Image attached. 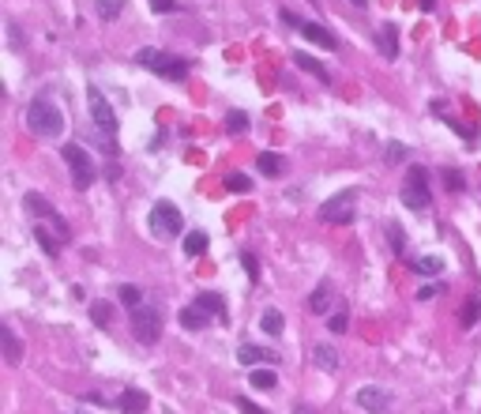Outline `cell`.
<instances>
[{
  "label": "cell",
  "instance_id": "obj_1",
  "mask_svg": "<svg viewBox=\"0 0 481 414\" xmlns=\"http://www.w3.org/2000/svg\"><path fill=\"white\" fill-rule=\"evenodd\" d=\"M27 125H30V132H38V136H46V139H57L68 121H64V113H60L57 102H49V98H30Z\"/></svg>",
  "mask_w": 481,
  "mask_h": 414
},
{
  "label": "cell",
  "instance_id": "obj_2",
  "mask_svg": "<svg viewBox=\"0 0 481 414\" xmlns=\"http://www.w3.org/2000/svg\"><path fill=\"white\" fill-rule=\"evenodd\" d=\"M86 106H91L94 128L102 132V151H105V155H117V144H113V136H117V113H113V106H109V98L98 91V87H86Z\"/></svg>",
  "mask_w": 481,
  "mask_h": 414
},
{
  "label": "cell",
  "instance_id": "obj_3",
  "mask_svg": "<svg viewBox=\"0 0 481 414\" xmlns=\"http://www.w3.org/2000/svg\"><path fill=\"white\" fill-rule=\"evenodd\" d=\"M136 64H139V68H147V72H158L162 80H173V83H181L184 75H188V64H184L181 57H169V53L150 49V46L136 53Z\"/></svg>",
  "mask_w": 481,
  "mask_h": 414
},
{
  "label": "cell",
  "instance_id": "obj_4",
  "mask_svg": "<svg viewBox=\"0 0 481 414\" xmlns=\"http://www.w3.org/2000/svg\"><path fill=\"white\" fill-rule=\"evenodd\" d=\"M132 332L143 346L162 339V309L158 305H139V309H132Z\"/></svg>",
  "mask_w": 481,
  "mask_h": 414
},
{
  "label": "cell",
  "instance_id": "obj_5",
  "mask_svg": "<svg viewBox=\"0 0 481 414\" xmlns=\"http://www.w3.org/2000/svg\"><path fill=\"white\" fill-rule=\"evenodd\" d=\"M402 203L413 207V211H425V207H432V192H429V173L425 170H410L406 181H402Z\"/></svg>",
  "mask_w": 481,
  "mask_h": 414
},
{
  "label": "cell",
  "instance_id": "obj_6",
  "mask_svg": "<svg viewBox=\"0 0 481 414\" xmlns=\"http://www.w3.org/2000/svg\"><path fill=\"white\" fill-rule=\"evenodd\" d=\"M354 203H357V192L354 189L338 192V196H331V200L320 207V219L331 222V226H349V222H354V215H357Z\"/></svg>",
  "mask_w": 481,
  "mask_h": 414
},
{
  "label": "cell",
  "instance_id": "obj_7",
  "mask_svg": "<svg viewBox=\"0 0 481 414\" xmlns=\"http://www.w3.org/2000/svg\"><path fill=\"white\" fill-rule=\"evenodd\" d=\"M60 158L68 162V170H72V184L75 189H91V181H94V166H91V155L79 147V144H64L60 147Z\"/></svg>",
  "mask_w": 481,
  "mask_h": 414
},
{
  "label": "cell",
  "instance_id": "obj_8",
  "mask_svg": "<svg viewBox=\"0 0 481 414\" xmlns=\"http://www.w3.org/2000/svg\"><path fill=\"white\" fill-rule=\"evenodd\" d=\"M150 234L162 237V242H169V237L181 234V211L169 200H158L155 207H150Z\"/></svg>",
  "mask_w": 481,
  "mask_h": 414
},
{
  "label": "cell",
  "instance_id": "obj_9",
  "mask_svg": "<svg viewBox=\"0 0 481 414\" xmlns=\"http://www.w3.org/2000/svg\"><path fill=\"white\" fill-rule=\"evenodd\" d=\"M23 207H27L30 215H38V219H46V222L53 226V230L60 234V242H68V222H64L57 211H53V203H49V200H46V196H41V192H27Z\"/></svg>",
  "mask_w": 481,
  "mask_h": 414
},
{
  "label": "cell",
  "instance_id": "obj_10",
  "mask_svg": "<svg viewBox=\"0 0 481 414\" xmlns=\"http://www.w3.org/2000/svg\"><path fill=\"white\" fill-rule=\"evenodd\" d=\"M357 403H361V410H368V414H387L391 396H387L384 388H361L357 391Z\"/></svg>",
  "mask_w": 481,
  "mask_h": 414
},
{
  "label": "cell",
  "instance_id": "obj_11",
  "mask_svg": "<svg viewBox=\"0 0 481 414\" xmlns=\"http://www.w3.org/2000/svg\"><path fill=\"white\" fill-rule=\"evenodd\" d=\"M237 358H240V365H259V362L275 365V362H282L275 351H267V346H256V343H240V346H237Z\"/></svg>",
  "mask_w": 481,
  "mask_h": 414
},
{
  "label": "cell",
  "instance_id": "obj_12",
  "mask_svg": "<svg viewBox=\"0 0 481 414\" xmlns=\"http://www.w3.org/2000/svg\"><path fill=\"white\" fill-rule=\"evenodd\" d=\"M181 328H188V332H203V328H211V313L200 309V305H184L181 309Z\"/></svg>",
  "mask_w": 481,
  "mask_h": 414
},
{
  "label": "cell",
  "instance_id": "obj_13",
  "mask_svg": "<svg viewBox=\"0 0 481 414\" xmlns=\"http://www.w3.org/2000/svg\"><path fill=\"white\" fill-rule=\"evenodd\" d=\"M150 407V399L139 388H124L120 391V414H143Z\"/></svg>",
  "mask_w": 481,
  "mask_h": 414
},
{
  "label": "cell",
  "instance_id": "obj_14",
  "mask_svg": "<svg viewBox=\"0 0 481 414\" xmlns=\"http://www.w3.org/2000/svg\"><path fill=\"white\" fill-rule=\"evenodd\" d=\"M297 30H301V38H309V42H316V46H323V49H335L338 46L335 34H331V30H323L320 23H301Z\"/></svg>",
  "mask_w": 481,
  "mask_h": 414
},
{
  "label": "cell",
  "instance_id": "obj_15",
  "mask_svg": "<svg viewBox=\"0 0 481 414\" xmlns=\"http://www.w3.org/2000/svg\"><path fill=\"white\" fill-rule=\"evenodd\" d=\"M293 64H297V68H304L309 75H316L320 83H331V72H327L316 57H309V53H293Z\"/></svg>",
  "mask_w": 481,
  "mask_h": 414
},
{
  "label": "cell",
  "instance_id": "obj_16",
  "mask_svg": "<svg viewBox=\"0 0 481 414\" xmlns=\"http://www.w3.org/2000/svg\"><path fill=\"white\" fill-rule=\"evenodd\" d=\"M195 305H200V309H207V313H211V317L226 320V301H222V294H211V290H203L200 298H195Z\"/></svg>",
  "mask_w": 481,
  "mask_h": 414
},
{
  "label": "cell",
  "instance_id": "obj_17",
  "mask_svg": "<svg viewBox=\"0 0 481 414\" xmlns=\"http://www.w3.org/2000/svg\"><path fill=\"white\" fill-rule=\"evenodd\" d=\"M380 53H384V57H391V61L399 57V30L391 27V23L380 27Z\"/></svg>",
  "mask_w": 481,
  "mask_h": 414
},
{
  "label": "cell",
  "instance_id": "obj_18",
  "mask_svg": "<svg viewBox=\"0 0 481 414\" xmlns=\"http://www.w3.org/2000/svg\"><path fill=\"white\" fill-rule=\"evenodd\" d=\"M259 173H267V177H278V173H286V158L282 155H271V151H264V155L256 158Z\"/></svg>",
  "mask_w": 481,
  "mask_h": 414
},
{
  "label": "cell",
  "instance_id": "obj_19",
  "mask_svg": "<svg viewBox=\"0 0 481 414\" xmlns=\"http://www.w3.org/2000/svg\"><path fill=\"white\" fill-rule=\"evenodd\" d=\"M0 339H4V358H8V365H19V362H23V346H19V339L12 335V328H0Z\"/></svg>",
  "mask_w": 481,
  "mask_h": 414
},
{
  "label": "cell",
  "instance_id": "obj_20",
  "mask_svg": "<svg viewBox=\"0 0 481 414\" xmlns=\"http://www.w3.org/2000/svg\"><path fill=\"white\" fill-rule=\"evenodd\" d=\"M309 309H312V313H327V309H331V282H320V287L312 290Z\"/></svg>",
  "mask_w": 481,
  "mask_h": 414
},
{
  "label": "cell",
  "instance_id": "obj_21",
  "mask_svg": "<svg viewBox=\"0 0 481 414\" xmlns=\"http://www.w3.org/2000/svg\"><path fill=\"white\" fill-rule=\"evenodd\" d=\"M312 358H316V365H320V369H331V373L338 369V351H335V346H327V343L316 346Z\"/></svg>",
  "mask_w": 481,
  "mask_h": 414
},
{
  "label": "cell",
  "instance_id": "obj_22",
  "mask_svg": "<svg viewBox=\"0 0 481 414\" xmlns=\"http://www.w3.org/2000/svg\"><path fill=\"white\" fill-rule=\"evenodd\" d=\"M252 388H259V391H275L278 388V377H275V369H252Z\"/></svg>",
  "mask_w": 481,
  "mask_h": 414
},
{
  "label": "cell",
  "instance_id": "obj_23",
  "mask_svg": "<svg viewBox=\"0 0 481 414\" xmlns=\"http://www.w3.org/2000/svg\"><path fill=\"white\" fill-rule=\"evenodd\" d=\"M413 271H418V275H440L444 271V260L440 256H421V260H413Z\"/></svg>",
  "mask_w": 481,
  "mask_h": 414
},
{
  "label": "cell",
  "instance_id": "obj_24",
  "mask_svg": "<svg viewBox=\"0 0 481 414\" xmlns=\"http://www.w3.org/2000/svg\"><path fill=\"white\" fill-rule=\"evenodd\" d=\"M184 253H188V256H203L207 253V234L203 230H192L188 237H184Z\"/></svg>",
  "mask_w": 481,
  "mask_h": 414
},
{
  "label": "cell",
  "instance_id": "obj_25",
  "mask_svg": "<svg viewBox=\"0 0 481 414\" xmlns=\"http://www.w3.org/2000/svg\"><path fill=\"white\" fill-rule=\"evenodd\" d=\"M282 324H286V320H282L278 309H267L264 317H259V328H264L267 335H282Z\"/></svg>",
  "mask_w": 481,
  "mask_h": 414
},
{
  "label": "cell",
  "instance_id": "obj_26",
  "mask_svg": "<svg viewBox=\"0 0 481 414\" xmlns=\"http://www.w3.org/2000/svg\"><path fill=\"white\" fill-rule=\"evenodd\" d=\"M91 320L98 324V328H109V320H113V305H109V301H94L91 305Z\"/></svg>",
  "mask_w": 481,
  "mask_h": 414
},
{
  "label": "cell",
  "instance_id": "obj_27",
  "mask_svg": "<svg viewBox=\"0 0 481 414\" xmlns=\"http://www.w3.org/2000/svg\"><path fill=\"white\" fill-rule=\"evenodd\" d=\"M226 132L229 136H245L248 132V113H240V110H233L226 117Z\"/></svg>",
  "mask_w": 481,
  "mask_h": 414
},
{
  "label": "cell",
  "instance_id": "obj_28",
  "mask_svg": "<svg viewBox=\"0 0 481 414\" xmlns=\"http://www.w3.org/2000/svg\"><path fill=\"white\" fill-rule=\"evenodd\" d=\"M34 237H38V245L46 249L49 256H57V253H60V242H57V237H53V234L46 230V226H34Z\"/></svg>",
  "mask_w": 481,
  "mask_h": 414
},
{
  "label": "cell",
  "instance_id": "obj_29",
  "mask_svg": "<svg viewBox=\"0 0 481 414\" xmlns=\"http://www.w3.org/2000/svg\"><path fill=\"white\" fill-rule=\"evenodd\" d=\"M226 189L229 192H252V177H245V173H226Z\"/></svg>",
  "mask_w": 481,
  "mask_h": 414
},
{
  "label": "cell",
  "instance_id": "obj_30",
  "mask_svg": "<svg viewBox=\"0 0 481 414\" xmlns=\"http://www.w3.org/2000/svg\"><path fill=\"white\" fill-rule=\"evenodd\" d=\"M477 313H481V298H466V309H463V328H474L477 324Z\"/></svg>",
  "mask_w": 481,
  "mask_h": 414
},
{
  "label": "cell",
  "instance_id": "obj_31",
  "mask_svg": "<svg viewBox=\"0 0 481 414\" xmlns=\"http://www.w3.org/2000/svg\"><path fill=\"white\" fill-rule=\"evenodd\" d=\"M120 305H128V309H139L143 305V294H139V287H120Z\"/></svg>",
  "mask_w": 481,
  "mask_h": 414
},
{
  "label": "cell",
  "instance_id": "obj_32",
  "mask_svg": "<svg viewBox=\"0 0 481 414\" xmlns=\"http://www.w3.org/2000/svg\"><path fill=\"white\" fill-rule=\"evenodd\" d=\"M120 8H124V0H98V15H102L105 23L120 15Z\"/></svg>",
  "mask_w": 481,
  "mask_h": 414
},
{
  "label": "cell",
  "instance_id": "obj_33",
  "mask_svg": "<svg viewBox=\"0 0 481 414\" xmlns=\"http://www.w3.org/2000/svg\"><path fill=\"white\" fill-rule=\"evenodd\" d=\"M387 237H391V253H395V256H402V249H406V237H402V226H395V222H391V226H387Z\"/></svg>",
  "mask_w": 481,
  "mask_h": 414
},
{
  "label": "cell",
  "instance_id": "obj_34",
  "mask_svg": "<svg viewBox=\"0 0 481 414\" xmlns=\"http://www.w3.org/2000/svg\"><path fill=\"white\" fill-rule=\"evenodd\" d=\"M327 328H331L335 335H342V332L349 328V317H346V309H338V313H331V317H327Z\"/></svg>",
  "mask_w": 481,
  "mask_h": 414
},
{
  "label": "cell",
  "instance_id": "obj_35",
  "mask_svg": "<svg viewBox=\"0 0 481 414\" xmlns=\"http://www.w3.org/2000/svg\"><path fill=\"white\" fill-rule=\"evenodd\" d=\"M444 184H447L451 192H463V189H466V181H463V173H458V170H447V173H444Z\"/></svg>",
  "mask_w": 481,
  "mask_h": 414
},
{
  "label": "cell",
  "instance_id": "obj_36",
  "mask_svg": "<svg viewBox=\"0 0 481 414\" xmlns=\"http://www.w3.org/2000/svg\"><path fill=\"white\" fill-rule=\"evenodd\" d=\"M177 8H181V0H150V12H162V15L177 12Z\"/></svg>",
  "mask_w": 481,
  "mask_h": 414
},
{
  "label": "cell",
  "instance_id": "obj_37",
  "mask_svg": "<svg viewBox=\"0 0 481 414\" xmlns=\"http://www.w3.org/2000/svg\"><path fill=\"white\" fill-rule=\"evenodd\" d=\"M384 158H387V162H402V158H406V147H402V144H387Z\"/></svg>",
  "mask_w": 481,
  "mask_h": 414
},
{
  "label": "cell",
  "instance_id": "obj_38",
  "mask_svg": "<svg viewBox=\"0 0 481 414\" xmlns=\"http://www.w3.org/2000/svg\"><path fill=\"white\" fill-rule=\"evenodd\" d=\"M240 260H245V271H248V279L256 282V279H259V264H256V256H252V253H245Z\"/></svg>",
  "mask_w": 481,
  "mask_h": 414
},
{
  "label": "cell",
  "instance_id": "obj_39",
  "mask_svg": "<svg viewBox=\"0 0 481 414\" xmlns=\"http://www.w3.org/2000/svg\"><path fill=\"white\" fill-rule=\"evenodd\" d=\"M237 407H240V414H267L264 407H256L252 399H237Z\"/></svg>",
  "mask_w": 481,
  "mask_h": 414
},
{
  "label": "cell",
  "instance_id": "obj_40",
  "mask_svg": "<svg viewBox=\"0 0 481 414\" xmlns=\"http://www.w3.org/2000/svg\"><path fill=\"white\" fill-rule=\"evenodd\" d=\"M436 298V287H421L418 290V301H432Z\"/></svg>",
  "mask_w": 481,
  "mask_h": 414
},
{
  "label": "cell",
  "instance_id": "obj_41",
  "mask_svg": "<svg viewBox=\"0 0 481 414\" xmlns=\"http://www.w3.org/2000/svg\"><path fill=\"white\" fill-rule=\"evenodd\" d=\"M418 4H421V12H432V8H436V0H418Z\"/></svg>",
  "mask_w": 481,
  "mask_h": 414
},
{
  "label": "cell",
  "instance_id": "obj_42",
  "mask_svg": "<svg viewBox=\"0 0 481 414\" xmlns=\"http://www.w3.org/2000/svg\"><path fill=\"white\" fill-rule=\"evenodd\" d=\"M293 414H312V407H293Z\"/></svg>",
  "mask_w": 481,
  "mask_h": 414
},
{
  "label": "cell",
  "instance_id": "obj_43",
  "mask_svg": "<svg viewBox=\"0 0 481 414\" xmlns=\"http://www.w3.org/2000/svg\"><path fill=\"white\" fill-rule=\"evenodd\" d=\"M349 4H361V8H365V4H368V0H349Z\"/></svg>",
  "mask_w": 481,
  "mask_h": 414
}]
</instances>
